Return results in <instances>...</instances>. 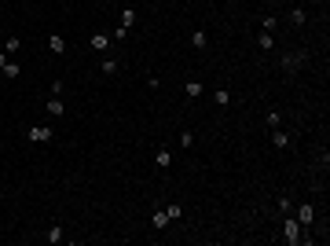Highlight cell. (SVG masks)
I'll return each mask as SVG.
<instances>
[{
  "instance_id": "obj_1",
  "label": "cell",
  "mask_w": 330,
  "mask_h": 246,
  "mask_svg": "<svg viewBox=\"0 0 330 246\" xmlns=\"http://www.w3.org/2000/svg\"><path fill=\"white\" fill-rule=\"evenodd\" d=\"M282 242L286 246H301V242H312V235H305V228L297 224L290 213H286V221H282Z\"/></svg>"
},
{
  "instance_id": "obj_2",
  "label": "cell",
  "mask_w": 330,
  "mask_h": 246,
  "mask_svg": "<svg viewBox=\"0 0 330 246\" xmlns=\"http://www.w3.org/2000/svg\"><path fill=\"white\" fill-rule=\"evenodd\" d=\"M132 22H136V8L125 4V8H121V26H118L110 37H114V41H125V37H129V29H132Z\"/></svg>"
},
{
  "instance_id": "obj_3",
  "label": "cell",
  "mask_w": 330,
  "mask_h": 246,
  "mask_svg": "<svg viewBox=\"0 0 330 246\" xmlns=\"http://www.w3.org/2000/svg\"><path fill=\"white\" fill-rule=\"evenodd\" d=\"M26 140L29 144H52L55 140V129L52 125H29L26 129Z\"/></svg>"
},
{
  "instance_id": "obj_4",
  "label": "cell",
  "mask_w": 330,
  "mask_h": 246,
  "mask_svg": "<svg viewBox=\"0 0 330 246\" xmlns=\"http://www.w3.org/2000/svg\"><path fill=\"white\" fill-rule=\"evenodd\" d=\"M305 59H308V52H305V48L286 52V55H282V70H286V74H297V70L305 66Z\"/></svg>"
},
{
  "instance_id": "obj_5",
  "label": "cell",
  "mask_w": 330,
  "mask_h": 246,
  "mask_svg": "<svg viewBox=\"0 0 330 246\" xmlns=\"http://www.w3.org/2000/svg\"><path fill=\"white\" fill-rule=\"evenodd\" d=\"M44 111H48V118H66V103H62V96H52L44 103Z\"/></svg>"
},
{
  "instance_id": "obj_6",
  "label": "cell",
  "mask_w": 330,
  "mask_h": 246,
  "mask_svg": "<svg viewBox=\"0 0 330 246\" xmlns=\"http://www.w3.org/2000/svg\"><path fill=\"white\" fill-rule=\"evenodd\" d=\"M202 92H206V85H202L198 78H187V81H184V96H187V99H198Z\"/></svg>"
},
{
  "instance_id": "obj_7",
  "label": "cell",
  "mask_w": 330,
  "mask_h": 246,
  "mask_svg": "<svg viewBox=\"0 0 330 246\" xmlns=\"http://www.w3.org/2000/svg\"><path fill=\"white\" fill-rule=\"evenodd\" d=\"M110 41H114V37H110V33H103V29H99V33H92V37H88L92 52H106V48H110Z\"/></svg>"
},
{
  "instance_id": "obj_8",
  "label": "cell",
  "mask_w": 330,
  "mask_h": 246,
  "mask_svg": "<svg viewBox=\"0 0 330 246\" xmlns=\"http://www.w3.org/2000/svg\"><path fill=\"white\" fill-rule=\"evenodd\" d=\"M154 165H158V169H169L172 165V147H158V151H154Z\"/></svg>"
},
{
  "instance_id": "obj_9",
  "label": "cell",
  "mask_w": 330,
  "mask_h": 246,
  "mask_svg": "<svg viewBox=\"0 0 330 246\" xmlns=\"http://www.w3.org/2000/svg\"><path fill=\"white\" fill-rule=\"evenodd\" d=\"M312 221H316V206H297V224L308 228Z\"/></svg>"
},
{
  "instance_id": "obj_10",
  "label": "cell",
  "mask_w": 330,
  "mask_h": 246,
  "mask_svg": "<svg viewBox=\"0 0 330 246\" xmlns=\"http://www.w3.org/2000/svg\"><path fill=\"white\" fill-rule=\"evenodd\" d=\"M165 224H169V213H165V206H162V209H154V213H151V228H154V232H162Z\"/></svg>"
},
{
  "instance_id": "obj_11",
  "label": "cell",
  "mask_w": 330,
  "mask_h": 246,
  "mask_svg": "<svg viewBox=\"0 0 330 246\" xmlns=\"http://www.w3.org/2000/svg\"><path fill=\"white\" fill-rule=\"evenodd\" d=\"M0 74H4L8 81H15V78L22 74V63H15V59H8V63H4V70H0Z\"/></svg>"
},
{
  "instance_id": "obj_12",
  "label": "cell",
  "mask_w": 330,
  "mask_h": 246,
  "mask_svg": "<svg viewBox=\"0 0 330 246\" xmlns=\"http://www.w3.org/2000/svg\"><path fill=\"white\" fill-rule=\"evenodd\" d=\"M257 44H261V52H272V48H275V37L268 33V29H261V33H257Z\"/></svg>"
},
{
  "instance_id": "obj_13",
  "label": "cell",
  "mask_w": 330,
  "mask_h": 246,
  "mask_svg": "<svg viewBox=\"0 0 330 246\" xmlns=\"http://www.w3.org/2000/svg\"><path fill=\"white\" fill-rule=\"evenodd\" d=\"M286 19H290V26H305V22H308V11H305V8H294Z\"/></svg>"
},
{
  "instance_id": "obj_14",
  "label": "cell",
  "mask_w": 330,
  "mask_h": 246,
  "mask_svg": "<svg viewBox=\"0 0 330 246\" xmlns=\"http://www.w3.org/2000/svg\"><path fill=\"white\" fill-rule=\"evenodd\" d=\"M213 103H216V107H228V103H231V92H228L224 85H220V88H213Z\"/></svg>"
},
{
  "instance_id": "obj_15",
  "label": "cell",
  "mask_w": 330,
  "mask_h": 246,
  "mask_svg": "<svg viewBox=\"0 0 330 246\" xmlns=\"http://www.w3.org/2000/svg\"><path fill=\"white\" fill-rule=\"evenodd\" d=\"M44 239H48L52 246H59L62 239H66V235H62V224H52V228H48V235H44Z\"/></svg>"
},
{
  "instance_id": "obj_16",
  "label": "cell",
  "mask_w": 330,
  "mask_h": 246,
  "mask_svg": "<svg viewBox=\"0 0 330 246\" xmlns=\"http://www.w3.org/2000/svg\"><path fill=\"white\" fill-rule=\"evenodd\" d=\"M99 70L106 74V78H114V74L121 70V63H118V59H103V63H99Z\"/></svg>"
},
{
  "instance_id": "obj_17",
  "label": "cell",
  "mask_w": 330,
  "mask_h": 246,
  "mask_svg": "<svg viewBox=\"0 0 330 246\" xmlns=\"http://www.w3.org/2000/svg\"><path fill=\"white\" fill-rule=\"evenodd\" d=\"M48 48H52L55 55H62V52H66V41H62L59 33H52V37H48Z\"/></svg>"
},
{
  "instance_id": "obj_18",
  "label": "cell",
  "mask_w": 330,
  "mask_h": 246,
  "mask_svg": "<svg viewBox=\"0 0 330 246\" xmlns=\"http://www.w3.org/2000/svg\"><path fill=\"white\" fill-rule=\"evenodd\" d=\"M191 44H195L198 52L206 48V44H209V37H206V29H195V33H191Z\"/></svg>"
},
{
  "instance_id": "obj_19",
  "label": "cell",
  "mask_w": 330,
  "mask_h": 246,
  "mask_svg": "<svg viewBox=\"0 0 330 246\" xmlns=\"http://www.w3.org/2000/svg\"><path fill=\"white\" fill-rule=\"evenodd\" d=\"M290 209H294V202H290V195H279V202H275V213H282V217H286Z\"/></svg>"
},
{
  "instance_id": "obj_20",
  "label": "cell",
  "mask_w": 330,
  "mask_h": 246,
  "mask_svg": "<svg viewBox=\"0 0 330 246\" xmlns=\"http://www.w3.org/2000/svg\"><path fill=\"white\" fill-rule=\"evenodd\" d=\"M272 144H275V147H286V144H290V132H282V129H272Z\"/></svg>"
},
{
  "instance_id": "obj_21",
  "label": "cell",
  "mask_w": 330,
  "mask_h": 246,
  "mask_svg": "<svg viewBox=\"0 0 330 246\" xmlns=\"http://www.w3.org/2000/svg\"><path fill=\"white\" fill-rule=\"evenodd\" d=\"M264 125H268V129H279V125H282V111H268V118H264Z\"/></svg>"
},
{
  "instance_id": "obj_22",
  "label": "cell",
  "mask_w": 330,
  "mask_h": 246,
  "mask_svg": "<svg viewBox=\"0 0 330 246\" xmlns=\"http://www.w3.org/2000/svg\"><path fill=\"white\" fill-rule=\"evenodd\" d=\"M19 48H22V37H8V41H4V52H8V55H15Z\"/></svg>"
},
{
  "instance_id": "obj_23",
  "label": "cell",
  "mask_w": 330,
  "mask_h": 246,
  "mask_svg": "<svg viewBox=\"0 0 330 246\" xmlns=\"http://www.w3.org/2000/svg\"><path fill=\"white\" fill-rule=\"evenodd\" d=\"M165 213H169V221H180L184 217V206H165Z\"/></svg>"
},
{
  "instance_id": "obj_24",
  "label": "cell",
  "mask_w": 330,
  "mask_h": 246,
  "mask_svg": "<svg viewBox=\"0 0 330 246\" xmlns=\"http://www.w3.org/2000/svg\"><path fill=\"white\" fill-rule=\"evenodd\" d=\"M191 144H195V132H191V129H187V132L180 136V147H191Z\"/></svg>"
},
{
  "instance_id": "obj_25",
  "label": "cell",
  "mask_w": 330,
  "mask_h": 246,
  "mask_svg": "<svg viewBox=\"0 0 330 246\" xmlns=\"http://www.w3.org/2000/svg\"><path fill=\"white\" fill-rule=\"evenodd\" d=\"M275 26H279V19H275V15H264V29H268V33H272Z\"/></svg>"
},
{
  "instance_id": "obj_26",
  "label": "cell",
  "mask_w": 330,
  "mask_h": 246,
  "mask_svg": "<svg viewBox=\"0 0 330 246\" xmlns=\"http://www.w3.org/2000/svg\"><path fill=\"white\" fill-rule=\"evenodd\" d=\"M8 59H11L8 52H0V70H4V63H8Z\"/></svg>"
},
{
  "instance_id": "obj_27",
  "label": "cell",
  "mask_w": 330,
  "mask_h": 246,
  "mask_svg": "<svg viewBox=\"0 0 330 246\" xmlns=\"http://www.w3.org/2000/svg\"><path fill=\"white\" fill-rule=\"evenodd\" d=\"M264 4H282V0H264Z\"/></svg>"
}]
</instances>
